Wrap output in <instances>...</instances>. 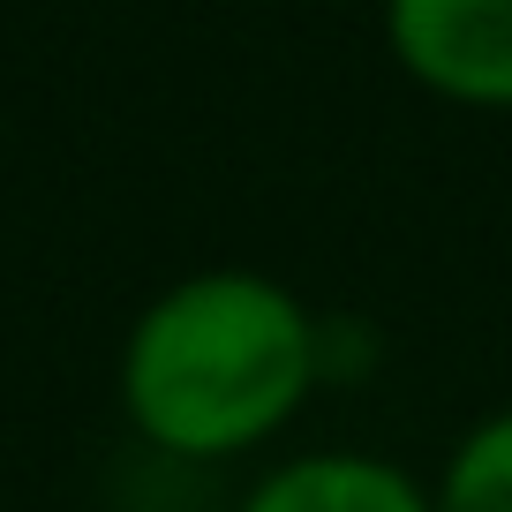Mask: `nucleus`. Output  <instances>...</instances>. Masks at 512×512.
<instances>
[{"label":"nucleus","mask_w":512,"mask_h":512,"mask_svg":"<svg viewBox=\"0 0 512 512\" xmlns=\"http://www.w3.org/2000/svg\"><path fill=\"white\" fill-rule=\"evenodd\" d=\"M332 377L324 317L256 264H204L159 287L121 332L113 400L136 445L174 467L272 452Z\"/></svg>","instance_id":"f257e3e1"},{"label":"nucleus","mask_w":512,"mask_h":512,"mask_svg":"<svg viewBox=\"0 0 512 512\" xmlns=\"http://www.w3.org/2000/svg\"><path fill=\"white\" fill-rule=\"evenodd\" d=\"M377 38L437 106L512 113V0H377Z\"/></svg>","instance_id":"f03ea898"},{"label":"nucleus","mask_w":512,"mask_h":512,"mask_svg":"<svg viewBox=\"0 0 512 512\" xmlns=\"http://www.w3.org/2000/svg\"><path fill=\"white\" fill-rule=\"evenodd\" d=\"M226 512H437L430 475L369 445H302L256 467Z\"/></svg>","instance_id":"7ed1b4c3"},{"label":"nucleus","mask_w":512,"mask_h":512,"mask_svg":"<svg viewBox=\"0 0 512 512\" xmlns=\"http://www.w3.org/2000/svg\"><path fill=\"white\" fill-rule=\"evenodd\" d=\"M437 512H512V407L475 415L430 475Z\"/></svg>","instance_id":"20e7f679"}]
</instances>
